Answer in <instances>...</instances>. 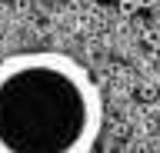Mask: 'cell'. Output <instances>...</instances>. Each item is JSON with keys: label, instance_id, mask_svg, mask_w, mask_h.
<instances>
[{"label": "cell", "instance_id": "obj_1", "mask_svg": "<svg viewBox=\"0 0 160 153\" xmlns=\"http://www.w3.org/2000/svg\"><path fill=\"white\" fill-rule=\"evenodd\" d=\"M103 130L100 87L60 50L0 60V153H90Z\"/></svg>", "mask_w": 160, "mask_h": 153}]
</instances>
